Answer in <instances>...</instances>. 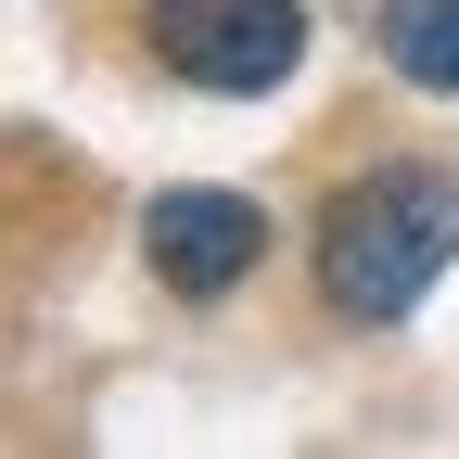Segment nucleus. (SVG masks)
<instances>
[{
	"instance_id": "obj_1",
	"label": "nucleus",
	"mask_w": 459,
	"mask_h": 459,
	"mask_svg": "<svg viewBox=\"0 0 459 459\" xmlns=\"http://www.w3.org/2000/svg\"><path fill=\"white\" fill-rule=\"evenodd\" d=\"M459 268V179L446 166H370L319 217V294L344 319H409Z\"/></svg>"
},
{
	"instance_id": "obj_2",
	"label": "nucleus",
	"mask_w": 459,
	"mask_h": 459,
	"mask_svg": "<svg viewBox=\"0 0 459 459\" xmlns=\"http://www.w3.org/2000/svg\"><path fill=\"white\" fill-rule=\"evenodd\" d=\"M153 65L166 77H192V90H230V102H255L307 65V0H153Z\"/></svg>"
},
{
	"instance_id": "obj_4",
	"label": "nucleus",
	"mask_w": 459,
	"mask_h": 459,
	"mask_svg": "<svg viewBox=\"0 0 459 459\" xmlns=\"http://www.w3.org/2000/svg\"><path fill=\"white\" fill-rule=\"evenodd\" d=\"M383 65L409 90H459V0H395L383 13Z\"/></svg>"
},
{
	"instance_id": "obj_3",
	"label": "nucleus",
	"mask_w": 459,
	"mask_h": 459,
	"mask_svg": "<svg viewBox=\"0 0 459 459\" xmlns=\"http://www.w3.org/2000/svg\"><path fill=\"white\" fill-rule=\"evenodd\" d=\"M141 243H153V268H166V294H230V281L268 255V217H255L243 192H153Z\"/></svg>"
}]
</instances>
